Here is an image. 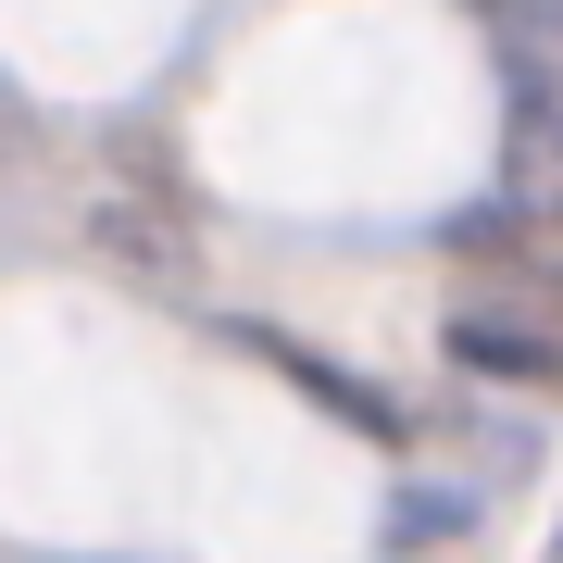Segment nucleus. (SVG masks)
I'll list each match as a JSON object with an SVG mask.
<instances>
[{
	"instance_id": "f257e3e1",
	"label": "nucleus",
	"mask_w": 563,
	"mask_h": 563,
	"mask_svg": "<svg viewBox=\"0 0 563 563\" xmlns=\"http://www.w3.org/2000/svg\"><path fill=\"white\" fill-rule=\"evenodd\" d=\"M439 351H451V376H476V388L563 401V263L526 251V263H501V276H476L439 313Z\"/></svg>"
},
{
	"instance_id": "f03ea898",
	"label": "nucleus",
	"mask_w": 563,
	"mask_h": 563,
	"mask_svg": "<svg viewBox=\"0 0 563 563\" xmlns=\"http://www.w3.org/2000/svg\"><path fill=\"white\" fill-rule=\"evenodd\" d=\"M239 351H263V363H276V376L313 401V413H339L351 439H376V451H413V401H401V388H376L363 363L313 351V339H288V325H263V313H239Z\"/></svg>"
},
{
	"instance_id": "7ed1b4c3",
	"label": "nucleus",
	"mask_w": 563,
	"mask_h": 563,
	"mask_svg": "<svg viewBox=\"0 0 563 563\" xmlns=\"http://www.w3.org/2000/svg\"><path fill=\"white\" fill-rule=\"evenodd\" d=\"M463 526H476V488H463V476H413L401 488V501H388V551H426V539H463Z\"/></svg>"
},
{
	"instance_id": "20e7f679",
	"label": "nucleus",
	"mask_w": 563,
	"mask_h": 563,
	"mask_svg": "<svg viewBox=\"0 0 563 563\" xmlns=\"http://www.w3.org/2000/svg\"><path fill=\"white\" fill-rule=\"evenodd\" d=\"M539 563H563V526H551V551H539Z\"/></svg>"
},
{
	"instance_id": "39448f33",
	"label": "nucleus",
	"mask_w": 563,
	"mask_h": 563,
	"mask_svg": "<svg viewBox=\"0 0 563 563\" xmlns=\"http://www.w3.org/2000/svg\"><path fill=\"white\" fill-rule=\"evenodd\" d=\"M551 51H563V25H551Z\"/></svg>"
}]
</instances>
